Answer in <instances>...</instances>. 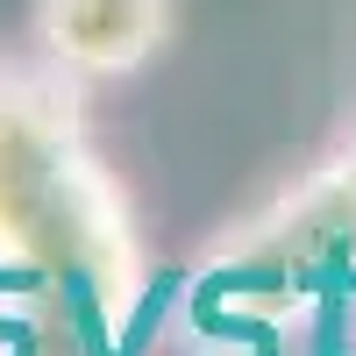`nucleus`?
<instances>
[{"label":"nucleus","instance_id":"obj_2","mask_svg":"<svg viewBox=\"0 0 356 356\" xmlns=\"http://www.w3.org/2000/svg\"><path fill=\"white\" fill-rule=\"evenodd\" d=\"M29 36L65 79L122 86L178 36V0H29Z\"/></svg>","mask_w":356,"mask_h":356},{"label":"nucleus","instance_id":"obj_1","mask_svg":"<svg viewBox=\"0 0 356 356\" xmlns=\"http://www.w3.org/2000/svg\"><path fill=\"white\" fill-rule=\"evenodd\" d=\"M86 86L50 57H0V271L79 285L122 314L143 285L136 214L86 129Z\"/></svg>","mask_w":356,"mask_h":356}]
</instances>
